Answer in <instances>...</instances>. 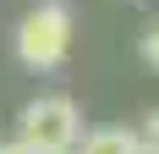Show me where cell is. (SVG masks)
Wrapping results in <instances>:
<instances>
[{"mask_svg":"<svg viewBox=\"0 0 159 154\" xmlns=\"http://www.w3.org/2000/svg\"><path fill=\"white\" fill-rule=\"evenodd\" d=\"M16 138L39 154H71L82 138V105L71 94H39L16 110Z\"/></svg>","mask_w":159,"mask_h":154,"instance_id":"2","label":"cell"},{"mask_svg":"<svg viewBox=\"0 0 159 154\" xmlns=\"http://www.w3.org/2000/svg\"><path fill=\"white\" fill-rule=\"evenodd\" d=\"M137 138H143V143H159V110H148L143 121H137Z\"/></svg>","mask_w":159,"mask_h":154,"instance_id":"5","label":"cell"},{"mask_svg":"<svg viewBox=\"0 0 159 154\" xmlns=\"http://www.w3.org/2000/svg\"><path fill=\"white\" fill-rule=\"evenodd\" d=\"M71 39H77V17L66 0H39L11 28V50L28 72H61L71 55Z\"/></svg>","mask_w":159,"mask_h":154,"instance_id":"1","label":"cell"},{"mask_svg":"<svg viewBox=\"0 0 159 154\" xmlns=\"http://www.w3.org/2000/svg\"><path fill=\"white\" fill-rule=\"evenodd\" d=\"M0 154H39V149H28L22 138H6V143H0Z\"/></svg>","mask_w":159,"mask_h":154,"instance_id":"6","label":"cell"},{"mask_svg":"<svg viewBox=\"0 0 159 154\" xmlns=\"http://www.w3.org/2000/svg\"><path fill=\"white\" fill-rule=\"evenodd\" d=\"M71 154H137V127H93L77 138Z\"/></svg>","mask_w":159,"mask_h":154,"instance_id":"3","label":"cell"},{"mask_svg":"<svg viewBox=\"0 0 159 154\" xmlns=\"http://www.w3.org/2000/svg\"><path fill=\"white\" fill-rule=\"evenodd\" d=\"M137 55H143V61L159 72V22H148V28L137 33Z\"/></svg>","mask_w":159,"mask_h":154,"instance_id":"4","label":"cell"},{"mask_svg":"<svg viewBox=\"0 0 159 154\" xmlns=\"http://www.w3.org/2000/svg\"><path fill=\"white\" fill-rule=\"evenodd\" d=\"M137 154H159V143H143V138H137Z\"/></svg>","mask_w":159,"mask_h":154,"instance_id":"7","label":"cell"}]
</instances>
